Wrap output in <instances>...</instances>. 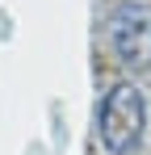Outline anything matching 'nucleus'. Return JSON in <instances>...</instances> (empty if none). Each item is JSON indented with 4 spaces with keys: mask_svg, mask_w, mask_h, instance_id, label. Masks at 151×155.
I'll use <instances>...</instances> for the list:
<instances>
[{
    "mask_svg": "<svg viewBox=\"0 0 151 155\" xmlns=\"http://www.w3.org/2000/svg\"><path fill=\"white\" fill-rule=\"evenodd\" d=\"M105 46L126 71H151V0H122L105 21Z\"/></svg>",
    "mask_w": 151,
    "mask_h": 155,
    "instance_id": "f03ea898",
    "label": "nucleus"
},
{
    "mask_svg": "<svg viewBox=\"0 0 151 155\" xmlns=\"http://www.w3.org/2000/svg\"><path fill=\"white\" fill-rule=\"evenodd\" d=\"M147 134V97L134 84H113L97 109V143L105 155H134Z\"/></svg>",
    "mask_w": 151,
    "mask_h": 155,
    "instance_id": "f257e3e1",
    "label": "nucleus"
}]
</instances>
